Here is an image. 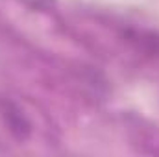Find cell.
Wrapping results in <instances>:
<instances>
[{
    "instance_id": "cell-1",
    "label": "cell",
    "mask_w": 159,
    "mask_h": 157,
    "mask_svg": "<svg viewBox=\"0 0 159 157\" xmlns=\"http://www.w3.org/2000/svg\"><path fill=\"white\" fill-rule=\"evenodd\" d=\"M6 117H7V122H9V129H13V131H17V135L19 137H22L24 133L22 131H26L28 133V122L22 118V115L17 111V109H6Z\"/></svg>"
}]
</instances>
